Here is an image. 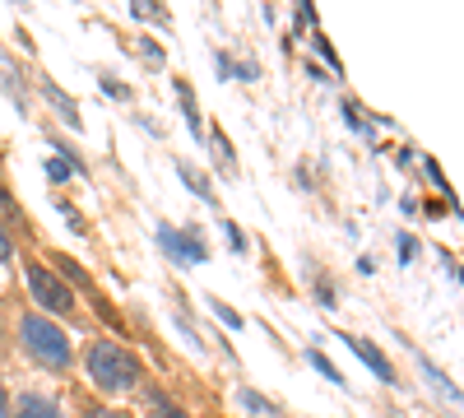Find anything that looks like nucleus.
I'll list each match as a JSON object with an SVG mask.
<instances>
[{"mask_svg":"<svg viewBox=\"0 0 464 418\" xmlns=\"http://www.w3.org/2000/svg\"><path fill=\"white\" fill-rule=\"evenodd\" d=\"M84 367H89V376L102 386V391H126V386H135L140 382V358L135 354H126L121 345H93L89 349V358H84Z\"/></svg>","mask_w":464,"mask_h":418,"instance_id":"f257e3e1","label":"nucleus"},{"mask_svg":"<svg viewBox=\"0 0 464 418\" xmlns=\"http://www.w3.org/2000/svg\"><path fill=\"white\" fill-rule=\"evenodd\" d=\"M19 330H24V345H28V354L37 363H47V367H65L70 363V339H65L61 326H52L43 316H24Z\"/></svg>","mask_w":464,"mask_h":418,"instance_id":"f03ea898","label":"nucleus"},{"mask_svg":"<svg viewBox=\"0 0 464 418\" xmlns=\"http://www.w3.org/2000/svg\"><path fill=\"white\" fill-rule=\"evenodd\" d=\"M28 288H33V297L43 302L47 312H61V316H65V312H74V297H70V288H65V284L47 270V265H28Z\"/></svg>","mask_w":464,"mask_h":418,"instance_id":"7ed1b4c3","label":"nucleus"},{"mask_svg":"<svg viewBox=\"0 0 464 418\" xmlns=\"http://www.w3.org/2000/svg\"><path fill=\"white\" fill-rule=\"evenodd\" d=\"M343 339H348V349H353V354H358V358H362L376 376H381V382H395V367L385 363V354H381V349H372L367 339H353V335H343Z\"/></svg>","mask_w":464,"mask_h":418,"instance_id":"20e7f679","label":"nucleus"},{"mask_svg":"<svg viewBox=\"0 0 464 418\" xmlns=\"http://www.w3.org/2000/svg\"><path fill=\"white\" fill-rule=\"evenodd\" d=\"M159 242L172 251V260H205V247H200L196 238H181V233H172V228H159Z\"/></svg>","mask_w":464,"mask_h":418,"instance_id":"39448f33","label":"nucleus"},{"mask_svg":"<svg viewBox=\"0 0 464 418\" xmlns=\"http://www.w3.org/2000/svg\"><path fill=\"white\" fill-rule=\"evenodd\" d=\"M140 404H144V413H153V418H186V409H177V400H172L168 391H159V386H149V391L140 395Z\"/></svg>","mask_w":464,"mask_h":418,"instance_id":"423d86ee","label":"nucleus"},{"mask_svg":"<svg viewBox=\"0 0 464 418\" xmlns=\"http://www.w3.org/2000/svg\"><path fill=\"white\" fill-rule=\"evenodd\" d=\"M19 418H61V413H56V404H52V400H37V395H28V400L19 404Z\"/></svg>","mask_w":464,"mask_h":418,"instance_id":"0eeeda50","label":"nucleus"},{"mask_svg":"<svg viewBox=\"0 0 464 418\" xmlns=\"http://www.w3.org/2000/svg\"><path fill=\"white\" fill-rule=\"evenodd\" d=\"M47 98L56 102V112H61V117H65V122H70L74 131H80V112H74V102H70V98H65V93H61L56 84H47Z\"/></svg>","mask_w":464,"mask_h":418,"instance_id":"6e6552de","label":"nucleus"},{"mask_svg":"<svg viewBox=\"0 0 464 418\" xmlns=\"http://www.w3.org/2000/svg\"><path fill=\"white\" fill-rule=\"evenodd\" d=\"M47 177H52V181H70V163H65V159H52V163H47Z\"/></svg>","mask_w":464,"mask_h":418,"instance_id":"1a4fd4ad","label":"nucleus"},{"mask_svg":"<svg viewBox=\"0 0 464 418\" xmlns=\"http://www.w3.org/2000/svg\"><path fill=\"white\" fill-rule=\"evenodd\" d=\"M242 400H246L251 409H265V413H275V404H269V400H260L256 391H242Z\"/></svg>","mask_w":464,"mask_h":418,"instance_id":"9d476101","label":"nucleus"},{"mask_svg":"<svg viewBox=\"0 0 464 418\" xmlns=\"http://www.w3.org/2000/svg\"><path fill=\"white\" fill-rule=\"evenodd\" d=\"M214 312H218V316H223L227 326H242V316H237V312H232V307H223V302H214Z\"/></svg>","mask_w":464,"mask_h":418,"instance_id":"9b49d317","label":"nucleus"},{"mask_svg":"<svg viewBox=\"0 0 464 418\" xmlns=\"http://www.w3.org/2000/svg\"><path fill=\"white\" fill-rule=\"evenodd\" d=\"M0 80H10V84H14V70H10V61H5V56H0Z\"/></svg>","mask_w":464,"mask_h":418,"instance_id":"f8f14e48","label":"nucleus"},{"mask_svg":"<svg viewBox=\"0 0 464 418\" xmlns=\"http://www.w3.org/2000/svg\"><path fill=\"white\" fill-rule=\"evenodd\" d=\"M5 260H10V238L0 233V265H5Z\"/></svg>","mask_w":464,"mask_h":418,"instance_id":"ddd939ff","label":"nucleus"},{"mask_svg":"<svg viewBox=\"0 0 464 418\" xmlns=\"http://www.w3.org/2000/svg\"><path fill=\"white\" fill-rule=\"evenodd\" d=\"M89 418H126V413H116V409H93Z\"/></svg>","mask_w":464,"mask_h":418,"instance_id":"4468645a","label":"nucleus"},{"mask_svg":"<svg viewBox=\"0 0 464 418\" xmlns=\"http://www.w3.org/2000/svg\"><path fill=\"white\" fill-rule=\"evenodd\" d=\"M0 418H5V386H0Z\"/></svg>","mask_w":464,"mask_h":418,"instance_id":"2eb2a0df","label":"nucleus"}]
</instances>
